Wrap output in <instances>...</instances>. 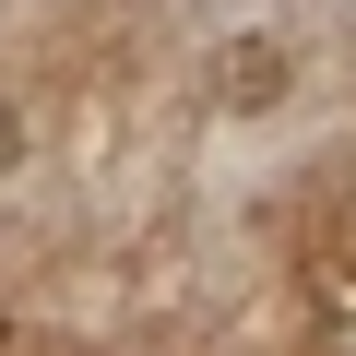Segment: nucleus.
Returning <instances> with one entry per match:
<instances>
[{
  "mask_svg": "<svg viewBox=\"0 0 356 356\" xmlns=\"http://www.w3.org/2000/svg\"><path fill=\"white\" fill-rule=\"evenodd\" d=\"M214 95H226V107H273V95H285V60H273V48H226V60H214Z\"/></svg>",
  "mask_w": 356,
  "mask_h": 356,
  "instance_id": "nucleus-1",
  "label": "nucleus"
},
{
  "mask_svg": "<svg viewBox=\"0 0 356 356\" xmlns=\"http://www.w3.org/2000/svg\"><path fill=\"white\" fill-rule=\"evenodd\" d=\"M0 154H13V131H0Z\"/></svg>",
  "mask_w": 356,
  "mask_h": 356,
  "instance_id": "nucleus-2",
  "label": "nucleus"
}]
</instances>
